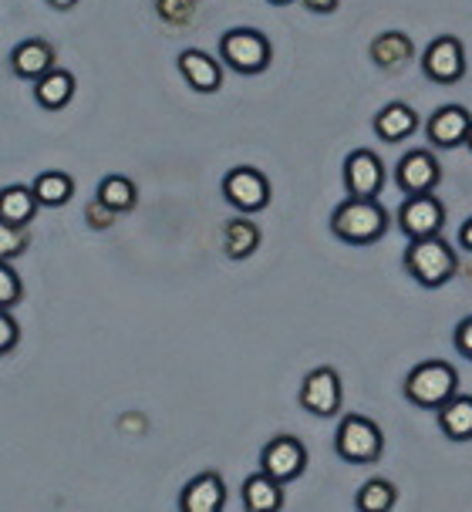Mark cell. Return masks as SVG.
Returning <instances> with one entry per match:
<instances>
[{
  "instance_id": "cell-1",
  "label": "cell",
  "mask_w": 472,
  "mask_h": 512,
  "mask_svg": "<svg viewBox=\"0 0 472 512\" xmlns=\"http://www.w3.org/2000/svg\"><path fill=\"white\" fill-rule=\"evenodd\" d=\"M388 209L378 199H344L331 213V233L348 246H371L388 233Z\"/></svg>"
},
{
  "instance_id": "cell-2",
  "label": "cell",
  "mask_w": 472,
  "mask_h": 512,
  "mask_svg": "<svg viewBox=\"0 0 472 512\" xmlns=\"http://www.w3.org/2000/svg\"><path fill=\"white\" fill-rule=\"evenodd\" d=\"M405 270L408 277L422 287H446V283L456 277L459 270V256L456 250L439 236H425V240H408V250H405Z\"/></svg>"
},
{
  "instance_id": "cell-3",
  "label": "cell",
  "mask_w": 472,
  "mask_h": 512,
  "mask_svg": "<svg viewBox=\"0 0 472 512\" xmlns=\"http://www.w3.org/2000/svg\"><path fill=\"white\" fill-rule=\"evenodd\" d=\"M402 391L415 408L439 411L452 395H459V374L449 361H422L405 374Z\"/></svg>"
},
{
  "instance_id": "cell-4",
  "label": "cell",
  "mask_w": 472,
  "mask_h": 512,
  "mask_svg": "<svg viewBox=\"0 0 472 512\" xmlns=\"http://www.w3.org/2000/svg\"><path fill=\"white\" fill-rule=\"evenodd\" d=\"M220 58L236 75H260V71L270 68L274 48H270L267 34L257 31V27H233L220 38Z\"/></svg>"
},
{
  "instance_id": "cell-5",
  "label": "cell",
  "mask_w": 472,
  "mask_h": 512,
  "mask_svg": "<svg viewBox=\"0 0 472 512\" xmlns=\"http://www.w3.org/2000/svg\"><path fill=\"white\" fill-rule=\"evenodd\" d=\"M334 452L348 465H371L385 452V435L365 415H344L334 432Z\"/></svg>"
},
{
  "instance_id": "cell-6",
  "label": "cell",
  "mask_w": 472,
  "mask_h": 512,
  "mask_svg": "<svg viewBox=\"0 0 472 512\" xmlns=\"http://www.w3.org/2000/svg\"><path fill=\"white\" fill-rule=\"evenodd\" d=\"M223 199L240 216H253L270 206V182L260 169L236 166L226 172V179H223Z\"/></svg>"
},
{
  "instance_id": "cell-7",
  "label": "cell",
  "mask_w": 472,
  "mask_h": 512,
  "mask_svg": "<svg viewBox=\"0 0 472 512\" xmlns=\"http://www.w3.org/2000/svg\"><path fill=\"white\" fill-rule=\"evenodd\" d=\"M398 230L408 240H425V236H439L446 226V206L435 192H422V196H408L398 206Z\"/></svg>"
},
{
  "instance_id": "cell-8",
  "label": "cell",
  "mask_w": 472,
  "mask_h": 512,
  "mask_svg": "<svg viewBox=\"0 0 472 512\" xmlns=\"http://www.w3.org/2000/svg\"><path fill=\"white\" fill-rule=\"evenodd\" d=\"M307 469V448L301 438L294 435H277L263 445L260 452V472H267L270 479H277L280 486L301 479Z\"/></svg>"
},
{
  "instance_id": "cell-9",
  "label": "cell",
  "mask_w": 472,
  "mask_h": 512,
  "mask_svg": "<svg viewBox=\"0 0 472 512\" xmlns=\"http://www.w3.org/2000/svg\"><path fill=\"white\" fill-rule=\"evenodd\" d=\"M385 176V162L371 149H354L344 159V189L351 199H378V192L385 189Z\"/></svg>"
},
{
  "instance_id": "cell-10",
  "label": "cell",
  "mask_w": 472,
  "mask_h": 512,
  "mask_svg": "<svg viewBox=\"0 0 472 512\" xmlns=\"http://www.w3.org/2000/svg\"><path fill=\"white\" fill-rule=\"evenodd\" d=\"M442 182V166L435 159V152L429 149H412L398 159L395 166V186L405 196H422V192H435V186Z\"/></svg>"
},
{
  "instance_id": "cell-11",
  "label": "cell",
  "mask_w": 472,
  "mask_h": 512,
  "mask_svg": "<svg viewBox=\"0 0 472 512\" xmlns=\"http://www.w3.org/2000/svg\"><path fill=\"white\" fill-rule=\"evenodd\" d=\"M341 374L334 368H314L301 384V408L317 418H334L341 411Z\"/></svg>"
},
{
  "instance_id": "cell-12",
  "label": "cell",
  "mask_w": 472,
  "mask_h": 512,
  "mask_svg": "<svg viewBox=\"0 0 472 512\" xmlns=\"http://www.w3.org/2000/svg\"><path fill=\"white\" fill-rule=\"evenodd\" d=\"M422 71L435 85H456L466 75V51L459 38H435L422 54Z\"/></svg>"
},
{
  "instance_id": "cell-13",
  "label": "cell",
  "mask_w": 472,
  "mask_h": 512,
  "mask_svg": "<svg viewBox=\"0 0 472 512\" xmlns=\"http://www.w3.org/2000/svg\"><path fill=\"white\" fill-rule=\"evenodd\" d=\"M469 128H472V115L462 105L435 108L432 118L425 122V132H429V142L435 149H459V145H466Z\"/></svg>"
},
{
  "instance_id": "cell-14",
  "label": "cell",
  "mask_w": 472,
  "mask_h": 512,
  "mask_svg": "<svg viewBox=\"0 0 472 512\" xmlns=\"http://www.w3.org/2000/svg\"><path fill=\"white\" fill-rule=\"evenodd\" d=\"M226 482L220 472H199L179 492V512H223Z\"/></svg>"
},
{
  "instance_id": "cell-15",
  "label": "cell",
  "mask_w": 472,
  "mask_h": 512,
  "mask_svg": "<svg viewBox=\"0 0 472 512\" xmlns=\"http://www.w3.org/2000/svg\"><path fill=\"white\" fill-rule=\"evenodd\" d=\"M179 64V75L193 91L199 95H213V91L223 88V64L213 58V54L199 51V48H186L176 58Z\"/></svg>"
},
{
  "instance_id": "cell-16",
  "label": "cell",
  "mask_w": 472,
  "mask_h": 512,
  "mask_svg": "<svg viewBox=\"0 0 472 512\" xmlns=\"http://www.w3.org/2000/svg\"><path fill=\"white\" fill-rule=\"evenodd\" d=\"M54 64V48L41 38H27L11 51V71L21 81H38L41 75H48Z\"/></svg>"
},
{
  "instance_id": "cell-17",
  "label": "cell",
  "mask_w": 472,
  "mask_h": 512,
  "mask_svg": "<svg viewBox=\"0 0 472 512\" xmlns=\"http://www.w3.org/2000/svg\"><path fill=\"white\" fill-rule=\"evenodd\" d=\"M243 509L247 512H280L284 509V486L267 472H253L243 479Z\"/></svg>"
},
{
  "instance_id": "cell-18",
  "label": "cell",
  "mask_w": 472,
  "mask_h": 512,
  "mask_svg": "<svg viewBox=\"0 0 472 512\" xmlns=\"http://www.w3.org/2000/svg\"><path fill=\"white\" fill-rule=\"evenodd\" d=\"M415 128H419V115H415L412 105L405 102H388L381 112L375 115V132L381 142L388 145H398L405 142L408 135H415Z\"/></svg>"
},
{
  "instance_id": "cell-19",
  "label": "cell",
  "mask_w": 472,
  "mask_h": 512,
  "mask_svg": "<svg viewBox=\"0 0 472 512\" xmlns=\"http://www.w3.org/2000/svg\"><path fill=\"white\" fill-rule=\"evenodd\" d=\"M368 54L381 71H398L415 58V44L405 31H381L378 38L371 41Z\"/></svg>"
},
{
  "instance_id": "cell-20",
  "label": "cell",
  "mask_w": 472,
  "mask_h": 512,
  "mask_svg": "<svg viewBox=\"0 0 472 512\" xmlns=\"http://www.w3.org/2000/svg\"><path fill=\"white\" fill-rule=\"evenodd\" d=\"M71 98H75V75L65 68H51L48 75L34 81V102L48 112H61Z\"/></svg>"
},
{
  "instance_id": "cell-21",
  "label": "cell",
  "mask_w": 472,
  "mask_h": 512,
  "mask_svg": "<svg viewBox=\"0 0 472 512\" xmlns=\"http://www.w3.org/2000/svg\"><path fill=\"white\" fill-rule=\"evenodd\" d=\"M439 428L449 442H472V395H452L439 408Z\"/></svg>"
},
{
  "instance_id": "cell-22",
  "label": "cell",
  "mask_w": 472,
  "mask_h": 512,
  "mask_svg": "<svg viewBox=\"0 0 472 512\" xmlns=\"http://www.w3.org/2000/svg\"><path fill=\"white\" fill-rule=\"evenodd\" d=\"M260 250V226L247 216H236L223 226V253L230 260H247Z\"/></svg>"
},
{
  "instance_id": "cell-23",
  "label": "cell",
  "mask_w": 472,
  "mask_h": 512,
  "mask_svg": "<svg viewBox=\"0 0 472 512\" xmlns=\"http://www.w3.org/2000/svg\"><path fill=\"white\" fill-rule=\"evenodd\" d=\"M38 199H34L31 186H4L0 189V219L14 226H31V219L38 216Z\"/></svg>"
},
{
  "instance_id": "cell-24",
  "label": "cell",
  "mask_w": 472,
  "mask_h": 512,
  "mask_svg": "<svg viewBox=\"0 0 472 512\" xmlns=\"http://www.w3.org/2000/svg\"><path fill=\"white\" fill-rule=\"evenodd\" d=\"M31 192L34 199H38L41 206L48 209H61L71 203V196H75V179L68 176V172H41L38 179L31 182Z\"/></svg>"
},
{
  "instance_id": "cell-25",
  "label": "cell",
  "mask_w": 472,
  "mask_h": 512,
  "mask_svg": "<svg viewBox=\"0 0 472 512\" xmlns=\"http://www.w3.org/2000/svg\"><path fill=\"white\" fill-rule=\"evenodd\" d=\"M95 199H102L108 209H115L118 216L122 213H132L135 203H139V189L129 176H105L98 182V192Z\"/></svg>"
},
{
  "instance_id": "cell-26",
  "label": "cell",
  "mask_w": 472,
  "mask_h": 512,
  "mask_svg": "<svg viewBox=\"0 0 472 512\" xmlns=\"http://www.w3.org/2000/svg\"><path fill=\"white\" fill-rule=\"evenodd\" d=\"M398 502V489L388 479H368L354 496L358 512H392Z\"/></svg>"
},
{
  "instance_id": "cell-27",
  "label": "cell",
  "mask_w": 472,
  "mask_h": 512,
  "mask_svg": "<svg viewBox=\"0 0 472 512\" xmlns=\"http://www.w3.org/2000/svg\"><path fill=\"white\" fill-rule=\"evenodd\" d=\"M27 246H31L27 226H14V223H7V219H0V260L4 263L17 260V256L27 253Z\"/></svg>"
},
{
  "instance_id": "cell-28",
  "label": "cell",
  "mask_w": 472,
  "mask_h": 512,
  "mask_svg": "<svg viewBox=\"0 0 472 512\" xmlns=\"http://www.w3.org/2000/svg\"><path fill=\"white\" fill-rule=\"evenodd\" d=\"M24 300V283L11 263L0 260V310H11Z\"/></svg>"
},
{
  "instance_id": "cell-29",
  "label": "cell",
  "mask_w": 472,
  "mask_h": 512,
  "mask_svg": "<svg viewBox=\"0 0 472 512\" xmlns=\"http://www.w3.org/2000/svg\"><path fill=\"white\" fill-rule=\"evenodd\" d=\"M156 14L169 27H186L196 17V0H156Z\"/></svg>"
},
{
  "instance_id": "cell-30",
  "label": "cell",
  "mask_w": 472,
  "mask_h": 512,
  "mask_svg": "<svg viewBox=\"0 0 472 512\" xmlns=\"http://www.w3.org/2000/svg\"><path fill=\"white\" fill-rule=\"evenodd\" d=\"M115 219H118V213L115 209H108L102 199H92V203L85 206V223L92 226V230H112Z\"/></svg>"
},
{
  "instance_id": "cell-31",
  "label": "cell",
  "mask_w": 472,
  "mask_h": 512,
  "mask_svg": "<svg viewBox=\"0 0 472 512\" xmlns=\"http://www.w3.org/2000/svg\"><path fill=\"white\" fill-rule=\"evenodd\" d=\"M17 341H21V327H17V320L11 317V310H0V358L11 354Z\"/></svg>"
},
{
  "instance_id": "cell-32",
  "label": "cell",
  "mask_w": 472,
  "mask_h": 512,
  "mask_svg": "<svg viewBox=\"0 0 472 512\" xmlns=\"http://www.w3.org/2000/svg\"><path fill=\"white\" fill-rule=\"evenodd\" d=\"M452 344H456V351L462 354L466 361H472V317H462L456 334H452Z\"/></svg>"
},
{
  "instance_id": "cell-33",
  "label": "cell",
  "mask_w": 472,
  "mask_h": 512,
  "mask_svg": "<svg viewBox=\"0 0 472 512\" xmlns=\"http://www.w3.org/2000/svg\"><path fill=\"white\" fill-rule=\"evenodd\" d=\"M301 4L307 7V11H314V14H334L341 0H301Z\"/></svg>"
},
{
  "instance_id": "cell-34",
  "label": "cell",
  "mask_w": 472,
  "mask_h": 512,
  "mask_svg": "<svg viewBox=\"0 0 472 512\" xmlns=\"http://www.w3.org/2000/svg\"><path fill=\"white\" fill-rule=\"evenodd\" d=\"M459 246H462V250H469V253H472V216L466 219V223H462V230H459Z\"/></svg>"
},
{
  "instance_id": "cell-35",
  "label": "cell",
  "mask_w": 472,
  "mask_h": 512,
  "mask_svg": "<svg viewBox=\"0 0 472 512\" xmlns=\"http://www.w3.org/2000/svg\"><path fill=\"white\" fill-rule=\"evenodd\" d=\"M44 4H48L51 11H71V7H75L78 0H44Z\"/></svg>"
},
{
  "instance_id": "cell-36",
  "label": "cell",
  "mask_w": 472,
  "mask_h": 512,
  "mask_svg": "<svg viewBox=\"0 0 472 512\" xmlns=\"http://www.w3.org/2000/svg\"><path fill=\"white\" fill-rule=\"evenodd\" d=\"M267 4H274V7H287V4H294V0H267Z\"/></svg>"
},
{
  "instance_id": "cell-37",
  "label": "cell",
  "mask_w": 472,
  "mask_h": 512,
  "mask_svg": "<svg viewBox=\"0 0 472 512\" xmlns=\"http://www.w3.org/2000/svg\"><path fill=\"white\" fill-rule=\"evenodd\" d=\"M466 145H469V152H472V128H469V139H466Z\"/></svg>"
}]
</instances>
